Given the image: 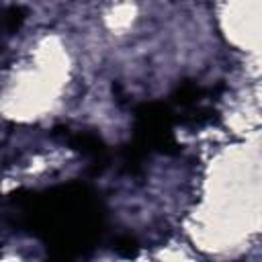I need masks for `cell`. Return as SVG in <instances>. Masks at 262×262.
Masks as SVG:
<instances>
[{"mask_svg":"<svg viewBox=\"0 0 262 262\" xmlns=\"http://www.w3.org/2000/svg\"><path fill=\"white\" fill-rule=\"evenodd\" d=\"M135 250H137V244H135L131 237H123V239L117 242V252H121V254H125V256H133Z\"/></svg>","mask_w":262,"mask_h":262,"instance_id":"obj_1","label":"cell"}]
</instances>
